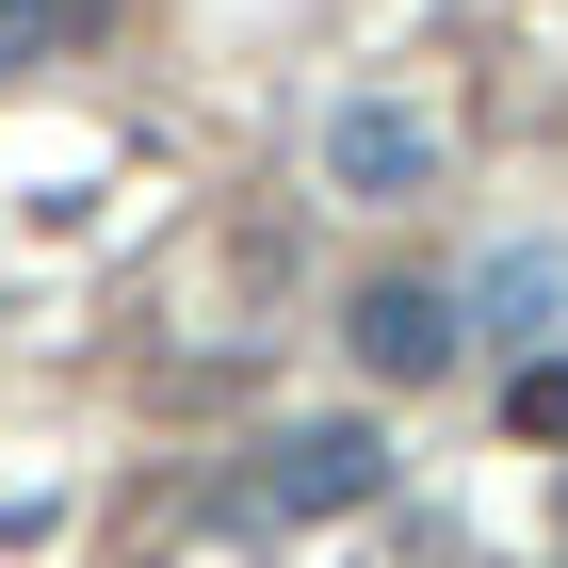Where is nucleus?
Masks as SVG:
<instances>
[{"label": "nucleus", "instance_id": "obj_1", "mask_svg": "<svg viewBox=\"0 0 568 568\" xmlns=\"http://www.w3.org/2000/svg\"><path fill=\"white\" fill-rule=\"evenodd\" d=\"M390 487V438L374 423H276L261 438V520H357Z\"/></svg>", "mask_w": 568, "mask_h": 568}, {"label": "nucleus", "instance_id": "obj_2", "mask_svg": "<svg viewBox=\"0 0 568 568\" xmlns=\"http://www.w3.org/2000/svg\"><path fill=\"white\" fill-rule=\"evenodd\" d=\"M342 342H357V374H390V390H438L471 325H455V293H423V276H374V293L342 308Z\"/></svg>", "mask_w": 568, "mask_h": 568}, {"label": "nucleus", "instance_id": "obj_3", "mask_svg": "<svg viewBox=\"0 0 568 568\" xmlns=\"http://www.w3.org/2000/svg\"><path fill=\"white\" fill-rule=\"evenodd\" d=\"M325 179L374 195V212H406V195L438 179V114H406V98H342V114H325Z\"/></svg>", "mask_w": 568, "mask_h": 568}, {"label": "nucleus", "instance_id": "obj_4", "mask_svg": "<svg viewBox=\"0 0 568 568\" xmlns=\"http://www.w3.org/2000/svg\"><path fill=\"white\" fill-rule=\"evenodd\" d=\"M471 308H487V325H504V342L536 357V325H552V308H568V244H487Z\"/></svg>", "mask_w": 568, "mask_h": 568}, {"label": "nucleus", "instance_id": "obj_5", "mask_svg": "<svg viewBox=\"0 0 568 568\" xmlns=\"http://www.w3.org/2000/svg\"><path fill=\"white\" fill-rule=\"evenodd\" d=\"M504 423H520V438H568V357H520V374H504Z\"/></svg>", "mask_w": 568, "mask_h": 568}, {"label": "nucleus", "instance_id": "obj_6", "mask_svg": "<svg viewBox=\"0 0 568 568\" xmlns=\"http://www.w3.org/2000/svg\"><path fill=\"white\" fill-rule=\"evenodd\" d=\"M82 33V0H0V65H33V49Z\"/></svg>", "mask_w": 568, "mask_h": 568}]
</instances>
